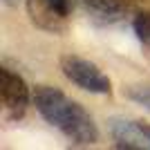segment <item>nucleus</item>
<instances>
[{"instance_id":"obj_5","label":"nucleus","mask_w":150,"mask_h":150,"mask_svg":"<svg viewBox=\"0 0 150 150\" xmlns=\"http://www.w3.org/2000/svg\"><path fill=\"white\" fill-rule=\"evenodd\" d=\"M0 92H2V105L11 119H20L29 105V88L25 79L9 67L0 69Z\"/></svg>"},{"instance_id":"obj_2","label":"nucleus","mask_w":150,"mask_h":150,"mask_svg":"<svg viewBox=\"0 0 150 150\" xmlns=\"http://www.w3.org/2000/svg\"><path fill=\"white\" fill-rule=\"evenodd\" d=\"M61 72L67 81H72L76 88L85 90L90 94H110L112 92V83L101 72V67L83 56L63 54L61 56Z\"/></svg>"},{"instance_id":"obj_4","label":"nucleus","mask_w":150,"mask_h":150,"mask_svg":"<svg viewBox=\"0 0 150 150\" xmlns=\"http://www.w3.org/2000/svg\"><path fill=\"white\" fill-rule=\"evenodd\" d=\"M108 130L117 148L125 150H150V125L125 117L108 119Z\"/></svg>"},{"instance_id":"obj_3","label":"nucleus","mask_w":150,"mask_h":150,"mask_svg":"<svg viewBox=\"0 0 150 150\" xmlns=\"http://www.w3.org/2000/svg\"><path fill=\"white\" fill-rule=\"evenodd\" d=\"M76 2L94 23H101V25L119 23L125 16L150 5V0H76Z\"/></svg>"},{"instance_id":"obj_9","label":"nucleus","mask_w":150,"mask_h":150,"mask_svg":"<svg viewBox=\"0 0 150 150\" xmlns=\"http://www.w3.org/2000/svg\"><path fill=\"white\" fill-rule=\"evenodd\" d=\"M2 2H5L7 7H18V2H20V0H2Z\"/></svg>"},{"instance_id":"obj_7","label":"nucleus","mask_w":150,"mask_h":150,"mask_svg":"<svg viewBox=\"0 0 150 150\" xmlns=\"http://www.w3.org/2000/svg\"><path fill=\"white\" fill-rule=\"evenodd\" d=\"M132 16H134L132 18V29L137 34V38L146 47H150V5L139 9V11H134Z\"/></svg>"},{"instance_id":"obj_8","label":"nucleus","mask_w":150,"mask_h":150,"mask_svg":"<svg viewBox=\"0 0 150 150\" xmlns=\"http://www.w3.org/2000/svg\"><path fill=\"white\" fill-rule=\"evenodd\" d=\"M123 94L128 99H132L134 103L139 105H144L146 110L150 112V83H139V85H130V88H125Z\"/></svg>"},{"instance_id":"obj_6","label":"nucleus","mask_w":150,"mask_h":150,"mask_svg":"<svg viewBox=\"0 0 150 150\" xmlns=\"http://www.w3.org/2000/svg\"><path fill=\"white\" fill-rule=\"evenodd\" d=\"M29 20L38 29L50 31V34H63L67 29V18L56 11V7L50 0H25Z\"/></svg>"},{"instance_id":"obj_1","label":"nucleus","mask_w":150,"mask_h":150,"mask_svg":"<svg viewBox=\"0 0 150 150\" xmlns=\"http://www.w3.org/2000/svg\"><path fill=\"white\" fill-rule=\"evenodd\" d=\"M34 105L47 123L58 128L74 146H94L99 141V128L90 112L58 88L38 85L34 90Z\"/></svg>"}]
</instances>
